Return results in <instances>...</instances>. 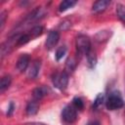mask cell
I'll use <instances>...</instances> for the list:
<instances>
[{"mask_svg":"<svg viewBox=\"0 0 125 125\" xmlns=\"http://www.w3.org/2000/svg\"><path fill=\"white\" fill-rule=\"evenodd\" d=\"M75 46L77 53L80 56H87L91 51V40L88 36L84 34H80L76 37L75 40Z\"/></svg>","mask_w":125,"mask_h":125,"instance_id":"6da1fadb","label":"cell"},{"mask_svg":"<svg viewBox=\"0 0 125 125\" xmlns=\"http://www.w3.org/2000/svg\"><path fill=\"white\" fill-rule=\"evenodd\" d=\"M105 106L108 110H117L124 106V101L120 93L117 91L111 92L105 102Z\"/></svg>","mask_w":125,"mask_h":125,"instance_id":"7a4b0ae2","label":"cell"},{"mask_svg":"<svg viewBox=\"0 0 125 125\" xmlns=\"http://www.w3.org/2000/svg\"><path fill=\"white\" fill-rule=\"evenodd\" d=\"M69 74L65 71L56 72L52 77L53 85L59 90H64L68 85Z\"/></svg>","mask_w":125,"mask_h":125,"instance_id":"3957f363","label":"cell"},{"mask_svg":"<svg viewBox=\"0 0 125 125\" xmlns=\"http://www.w3.org/2000/svg\"><path fill=\"white\" fill-rule=\"evenodd\" d=\"M62 119L67 124H72L77 119V109L72 104H67L62 111Z\"/></svg>","mask_w":125,"mask_h":125,"instance_id":"277c9868","label":"cell"},{"mask_svg":"<svg viewBox=\"0 0 125 125\" xmlns=\"http://www.w3.org/2000/svg\"><path fill=\"white\" fill-rule=\"evenodd\" d=\"M29 62H30V56L28 54H21L17 61L16 66L20 72H23L29 66Z\"/></svg>","mask_w":125,"mask_h":125,"instance_id":"5b68a950","label":"cell"},{"mask_svg":"<svg viewBox=\"0 0 125 125\" xmlns=\"http://www.w3.org/2000/svg\"><path fill=\"white\" fill-rule=\"evenodd\" d=\"M60 40V33L59 31L57 30H51L47 36V39H46V48L51 50L53 49L59 42Z\"/></svg>","mask_w":125,"mask_h":125,"instance_id":"8992f818","label":"cell"},{"mask_svg":"<svg viewBox=\"0 0 125 125\" xmlns=\"http://www.w3.org/2000/svg\"><path fill=\"white\" fill-rule=\"evenodd\" d=\"M41 67V60L40 59H35L34 61H32V62L30 63L29 67H28V71H27V76L30 79H34L37 77L39 70Z\"/></svg>","mask_w":125,"mask_h":125,"instance_id":"52a82bcc","label":"cell"},{"mask_svg":"<svg viewBox=\"0 0 125 125\" xmlns=\"http://www.w3.org/2000/svg\"><path fill=\"white\" fill-rule=\"evenodd\" d=\"M109 5H110V1H108V0H99L93 4L92 11L96 14H99V13H102L104 10H106V8Z\"/></svg>","mask_w":125,"mask_h":125,"instance_id":"ba28073f","label":"cell"},{"mask_svg":"<svg viewBox=\"0 0 125 125\" xmlns=\"http://www.w3.org/2000/svg\"><path fill=\"white\" fill-rule=\"evenodd\" d=\"M39 106H40L39 101H36V100L32 99L26 104V107H25L26 114L27 115H35L39 110Z\"/></svg>","mask_w":125,"mask_h":125,"instance_id":"9c48e42d","label":"cell"},{"mask_svg":"<svg viewBox=\"0 0 125 125\" xmlns=\"http://www.w3.org/2000/svg\"><path fill=\"white\" fill-rule=\"evenodd\" d=\"M48 91L49 90L46 86H39L32 91V99L40 102L48 94Z\"/></svg>","mask_w":125,"mask_h":125,"instance_id":"30bf717a","label":"cell"},{"mask_svg":"<svg viewBox=\"0 0 125 125\" xmlns=\"http://www.w3.org/2000/svg\"><path fill=\"white\" fill-rule=\"evenodd\" d=\"M11 83H12V78H11L10 75L6 74V75L2 76V78L0 80V92L1 93L5 92L10 87Z\"/></svg>","mask_w":125,"mask_h":125,"instance_id":"8fae6325","label":"cell"},{"mask_svg":"<svg viewBox=\"0 0 125 125\" xmlns=\"http://www.w3.org/2000/svg\"><path fill=\"white\" fill-rule=\"evenodd\" d=\"M76 4V1L73 0H64L62 1L59 5V11L60 12H64L66 10H68L69 8H72L74 5Z\"/></svg>","mask_w":125,"mask_h":125,"instance_id":"7c38bea8","label":"cell"},{"mask_svg":"<svg viewBox=\"0 0 125 125\" xmlns=\"http://www.w3.org/2000/svg\"><path fill=\"white\" fill-rule=\"evenodd\" d=\"M31 39V36L29 33H24V34H21L18 36V39H17V43H16V47H19V46H21V45H24L26 44L27 42H29Z\"/></svg>","mask_w":125,"mask_h":125,"instance_id":"4fadbf2b","label":"cell"},{"mask_svg":"<svg viewBox=\"0 0 125 125\" xmlns=\"http://www.w3.org/2000/svg\"><path fill=\"white\" fill-rule=\"evenodd\" d=\"M116 15H117L118 19L123 23H125V5H123L121 3H118L116 5Z\"/></svg>","mask_w":125,"mask_h":125,"instance_id":"5bb4252c","label":"cell"},{"mask_svg":"<svg viewBox=\"0 0 125 125\" xmlns=\"http://www.w3.org/2000/svg\"><path fill=\"white\" fill-rule=\"evenodd\" d=\"M104 95L102 94V93H100V94L96 97V99H95V101H94L93 108H95V109L100 108V107L104 104Z\"/></svg>","mask_w":125,"mask_h":125,"instance_id":"9a60e30c","label":"cell"},{"mask_svg":"<svg viewBox=\"0 0 125 125\" xmlns=\"http://www.w3.org/2000/svg\"><path fill=\"white\" fill-rule=\"evenodd\" d=\"M76 66V61L73 59V58H69L67 61H66V64H65V72H67L68 74L70 72H72L74 70Z\"/></svg>","mask_w":125,"mask_h":125,"instance_id":"2e32d148","label":"cell"},{"mask_svg":"<svg viewBox=\"0 0 125 125\" xmlns=\"http://www.w3.org/2000/svg\"><path fill=\"white\" fill-rule=\"evenodd\" d=\"M66 51H67V49H66V47H65L64 45H63V46L59 47V48L57 49V51H56V55H55L56 60H57L58 62H59V61H61V60L65 56Z\"/></svg>","mask_w":125,"mask_h":125,"instance_id":"e0dca14e","label":"cell"},{"mask_svg":"<svg viewBox=\"0 0 125 125\" xmlns=\"http://www.w3.org/2000/svg\"><path fill=\"white\" fill-rule=\"evenodd\" d=\"M42 32H43V27L40 26V25H38V26L33 27V28L30 30L29 34H30V36H31V39H34V38L40 36V35L42 34Z\"/></svg>","mask_w":125,"mask_h":125,"instance_id":"ac0fdd59","label":"cell"},{"mask_svg":"<svg viewBox=\"0 0 125 125\" xmlns=\"http://www.w3.org/2000/svg\"><path fill=\"white\" fill-rule=\"evenodd\" d=\"M72 105L77 109V110H82L84 108V103L82 101L81 98H78V97H75L73 100H72Z\"/></svg>","mask_w":125,"mask_h":125,"instance_id":"d6986e66","label":"cell"},{"mask_svg":"<svg viewBox=\"0 0 125 125\" xmlns=\"http://www.w3.org/2000/svg\"><path fill=\"white\" fill-rule=\"evenodd\" d=\"M87 61H88V64L90 67H94L95 64H96V62H97V59H96V55L93 51H91L87 56Z\"/></svg>","mask_w":125,"mask_h":125,"instance_id":"ffe728a7","label":"cell"},{"mask_svg":"<svg viewBox=\"0 0 125 125\" xmlns=\"http://www.w3.org/2000/svg\"><path fill=\"white\" fill-rule=\"evenodd\" d=\"M6 18H7V12L3 11L0 14V25H1V30H3L4 25H5V21H6Z\"/></svg>","mask_w":125,"mask_h":125,"instance_id":"44dd1931","label":"cell"},{"mask_svg":"<svg viewBox=\"0 0 125 125\" xmlns=\"http://www.w3.org/2000/svg\"><path fill=\"white\" fill-rule=\"evenodd\" d=\"M14 109H15V104H14L13 102H11L10 104H9V107H8L7 115H8V116H12V115H13V112H14Z\"/></svg>","mask_w":125,"mask_h":125,"instance_id":"7402d4cb","label":"cell"},{"mask_svg":"<svg viewBox=\"0 0 125 125\" xmlns=\"http://www.w3.org/2000/svg\"><path fill=\"white\" fill-rule=\"evenodd\" d=\"M86 125H101V123L98 120H92V121H89Z\"/></svg>","mask_w":125,"mask_h":125,"instance_id":"603a6c76","label":"cell"},{"mask_svg":"<svg viewBox=\"0 0 125 125\" xmlns=\"http://www.w3.org/2000/svg\"><path fill=\"white\" fill-rule=\"evenodd\" d=\"M25 125H46V124H44V123H40V122H32V123L25 124Z\"/></svg>","mask_w":125,"mask_h":125,"instance_id":"cb8c5ba5","label":"cell"}]
</instances>
